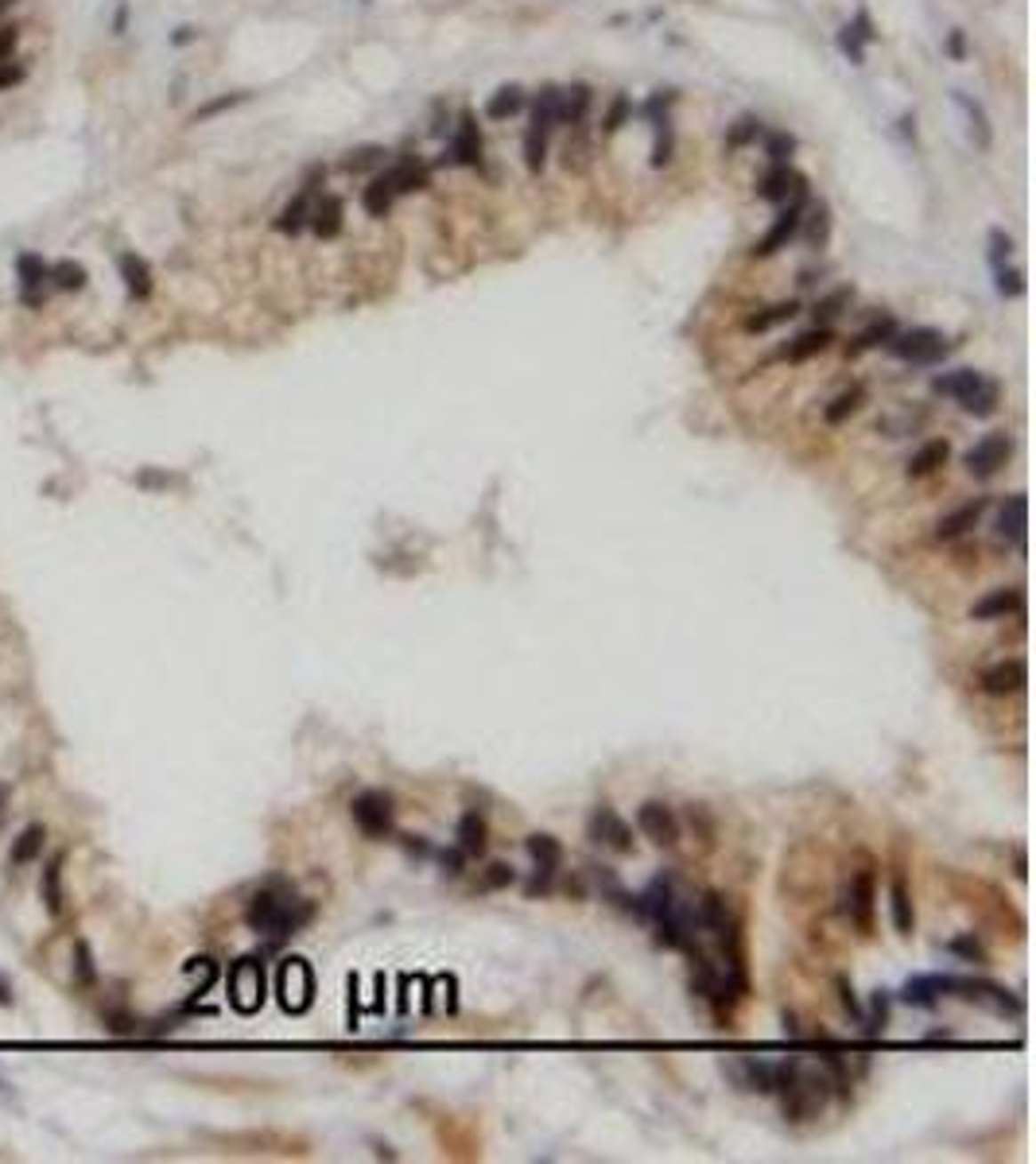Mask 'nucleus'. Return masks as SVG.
<instances>
[{
    "label": "nucleus",
    "mask_w": 1036,
    "mask_h": 1164,
    "mask_svg": "<svg viewBox=\"0 0 1036 1164\" xmlns=\"http://www.w3.org/2000/svg\"><path fill=\"white\" fill-rule=\"evenodd\" d=\"M62 854H55V858L43 866V878H39V893H43V904H47V912L51 916H62Z\"/></svg>",
    "instance_id": "nucleus-28"
},
{
    "label": "nucleus",
    "mask_w": 1036,
    "mask_h": 1164,
    "mask_svg": "<svg viewBox=\"0 0 1036 1164\" xmlns=\"http://www.w3.org/2000/svg\"><path fill=\"white\" fill-rule=\"evenodd\" d=\"M12 4H16V0H0V16H4L8 8H12Z\"/></svg>",
    "instance_id": "nucleus-59"
},
{
    "label": "nucleus",
    "mask_w": 1036,
    "mask_h": 1164,
    "mask_svg": "<svg viewBox=\"0 0 1036 1164\" xmlns=\"http://www.w3.org/2000/svg\"><path fill=\"white\" fill-rule=\"evenodd\" d=\"M509 881H512V870L509 866H489L486 885H509Z\"/></svg>",
    "instance_id": "nucleus-56"
},
{
    "label": "nucleus",
    "mask_w": 1036,
    "mask_h": 1164,
    "mask_svg": "<svg viewBox=\"0 0 1036 1164\" xmlns=\"http://www.w3.org/2000/svg\"><path fill=\"white\" fill-rule=\"evenodd\" d=\"M311 916H315V904L299 901V896L284 893V889H261L249 901V909H245V920H249V927H253L256 935H269V939L295 935L299 927L311 920Z\"/></svg>",
    "instance_id": "nucleus-1"
},
{
    "label": "nucleus",
    "mask_w": 1036,
    "mask_h": 1164,
    "mask_svg": "<svg viewBox=\"0 0 1036 1164\" xmlns=\"http://www.w3.org/2000/svg\"><path fill=\"white\" fill-rule=\"evenodd\" d=\"M226 990H229V1006L237 1013H256L264 1006V994H269V978H264V967L256 959H237L229 967V978H226Z\"/></svg>",
    "instance_id": "nucleus-4"
},
{
    "label": "nucleus",
    "mask_w": 1036,
    "mask_h": 1164,
    "mask_svg": "<svg viewBox=\"0 0 1036 1164\" xmlns=\"http://www.w3.org/2000/svg\"><path fill=\"white\" fill-rule=\"evenodd\" d=\"M555 105H559V90H555V85L540 90L536 105H532V128H543V132H548V128L555 124Z\"/></svg>",
    "instance_id": "nucleus-39"
},
{
    "label": "nucleus",
    "mask_w": 1036,
    "mask_h": 1164,
    "mask_svg": "<svg viewBox=\"0 0 1036 1164\" xmlns=\"http://www.w3.org/2000/svg\"><path fill=\"white\" fill-rule=\"evenodd\" d=\"M349 815H354V823L365 831L369 839H384L392 831V819H397V811H392V796L389 792H381V788H365V792L354 796V804H349Z\"/></svg>",
    "instance_id": "nucleus-7"
},
{
    "label": "nucleus",
    "mask_w": 1036,
    "mask_h": 1164,
    "mask_svg": "<svg viewBox=\"0 0 1036 1164\" xmlns=\"http://www.w3.org/2000/svg\"><path fill=\"white\" fill-rule=\"evenodd\" d=\"M0 1006H12V998H8V986H0Z\"/></svg>",
    "instance_id": "nucleus-58"
},
{
    "label": "nucleus",
    "mask_w": 1036,
    "mask_h": 1164,
    "mask_svg": "<svg viewBox=\"0 0 1036 1164\" xmlns=\"http://www.w3.org/2000/svg\"><path fill=\"white\" fill-rule=\"evenodd\" d=\"M276 994L287 1013H303L315 1001V975L303 959H284L276 970Z\"/></svg>",
    "instance_id": "nucleus-6"
},
{
    "label": "nucleus",
    "mask_w": 1036,
    "mask_h": 1164,
    "mask_svg": "<svg viewBox=\"0 0 1036 1164\" xmlns=\"http://www.w3.org/2000/svg\"><path fill=\"white\" fill-rule=\"evenodd\" d=\"M0 1095H12V1091H8V1083H4V1080H0Z\"/></svg>",
    "instance_id": "nucleus-60"
},
{
    "label": "nucleus",
    "mask_w": 1036,
    "mask_h": 1164,
    "mask_svg": "<svg viewBox=\"0 0 1036 1164\" xmlns=\"http://www.w3.org/2000/svg\"><path fill=\"white\" fill-rule=\"evenodd\" d=\"M952 951H955V955H967L970 963H986V951H982V947L975 943V939H955V943H952Z\"/></svg>",
    "instance_id": "nucleus-53"
},
{
    "label": "nucleus",
    "mask_w": 1036,
    "mask_h": 1164,
    "mask_svg": "<svg viewBox=\"0 0 1036 1164\" xmlns=\"http://www.w3.org/2000/svg\"><path fill=\"white\" fill-rule=\"evenodd\" d=\"M862 400H866V389H862V384H850L847 392H839V397L831 400V408L823 412V420H827V423H842V420H850V415L862 408Z\"/></svg>",
    "instance_id": "nucleus-34"
},
{
    "label": "nucleus",
    "mask_w": 1036,
    "mask_h": 1164,
    "mask_svg": "<svg viewBox=\"0 0 1036 1164\" xmlns=\"http://www.w3.org/2000/svg\"><path fill=\"white\" fill-rule=\"evenodd\" d=\"M637 827H640V835L653 839L656 847H676V839H679L676 811L668 804H660V799H645V804L637 807Z\"/></svg>",
    "instance_id": "nucleus-9"
},
{
    "label": "nucleus",
    "mask_w": 1036,
    "mask_h": 1164,
    "mask_svg": "<svg viewBox=\"0 0 1036 1164\" xmlns=\"http://www.w3.org/2000/svg\"><path fill=\"white\" fill-rule=\"evenodd\" d=\"M1029 683V668H1024V660H998V664H990L986 671H982V691L986 695H1017V691Z\"/></svg>",
    "instance_id": "nucleus-12"
},
{
    "label": "nucleus",
    "mask_w": 1036,
    "mask_h": 1164,
    "mask_svg": "<svg viewBox=\"0 0 1036 1164\" xmlns=\"http://www.w3.org/2000/svg\"><path fill=\"white\" fill-rule=\"evenodd\" d=\"M827 229H831V218H827V206H815L807 213V245H823L827 241Z\"/></svg>",
    "instance_id": "nucleus-45"
},
{
    "label": "nucleus",
    "mask_w": 1036,
    "mask_h": 1164,
    "mask_svg": "<svg viewBox=\"0 0 1036 1164\" xmlns=\"http://www.w3.org/2000/svg\"><path fill=\"white\" fill-rule=\"evenodd\" d=\"M318 237L330 241L341 233V198L338 195H318V202H311V221H307Z\"/></svg>",
    "instance_id": "nucleus-19"
},
{
    "label": "nucleus",
    "mask_w": 1036,
    "mask_h": 1164,
    "mask_svg": "<svg viewBox=\"0 0 1036 1164\" xmlns=\"http://www.w3.org/2000/svg\"><path fill=\"white\" fill-rule=\"evenodd\" d=\"M959 105H963L967 116H970V136H978V148H990V128H986V113H982V105L967 101V98H959Z\"/></svg>",
    "instance_id": "nucleus-44"
},
{
    "label": "nucleus",
    "mask_w": 1036,
    "mask_h": 1164,
    "mask_svg": "<svg viewBox=\"0 0 1036 1164\" xmlns=\"http://www.w3.org/2000/svg\"><path fill=\"white\" fill-rule=\"evenodd\" d=\"M528 854H532V862H536V881H532V889H536V885H548V878L559 870V862H563V847L551 835H532Z\"/></svg>",
    "instance_id": "nucleus-18"
},
{
    "label": "nucleus",
    "mask_w": 1036,
    "mask_h": 1164,
    "mask_svg": "<svg viewBox=\"0 0 1036 1164\" xmlns=\"http://www.w3.org/2000/svg\"><path fill=\"white\" fill-rule=\"evenodd\" d=\"M947 47H952L955 59H963V31H952V43H947Z\"/></svg>",
    "instance_id": "nucleus-57"
},
{
    "label": "nucleus",
    "mask_w": 1036,
    "mask_h": 1164,
    "mask_svg": "<svg viewBox=\"0 0 1036 1164\" xmlns=\"http://www.w3.org/2000/svg\"><path fill=\"white\" fill-rule=\"evenodd\" d=\"M986 505H990L986 497H975V501H967V505H959L955 512H947V517L936 525V536H939V540H959L963 532H970V528H975L978 520H982Z\"/></svg>",
    "instance_id": "nucleus-17"
},
{
    "label": "nucleus",
    "mask_w": 1036,
    "mask_h": 1164,
    "mask_svg": "<svg viewBox=\"0 0 1036 1164\" xmlns=\"http://www.w3.org/2000/svg\"><path fill=\"white\" fill-rule=\"evenodd\" d=\"M792 148H796V140H792L788 132H773V136L765 140V152H768V159H773V164H788Z\"/></svg>",
    "instance_id": "nucleus-46"
},
{
    "label": "nucleus",
    "mask_w": 1036,
    "mask_h": 1164,
    "mask_svg": "<svg viewBox=\"0 0 1036 1164\" xmlns=\"http://www.w3.org/2000/svg\"><path fill=\"white\" fill-rule=\"evenodd\" d=\"M885 346H889V354L901 357V361H912V365H936L939 357H947L952 341L939 334V330H932V326H912V330H901V334H893Z\"/></svg>",
    "instance_id": "nucleus-3"
},
{
    "label": "nucleus",
    "mask_w": 1036,
    "mask_h": 1164,
    "mask_svg": "<svg viewBox=\"0 0 1036 1164\" xmlns=\"http://www.w3.org/2000/svg\"><path fill=\"white\" fill-rule=\"evenodd\" d=\"M1009 454H1013V439L998 431V435H982V439L967 451L963 462H967V470L975 478H994L998 470L1009 462Z\"/></svg>",
    "instance_id": "nucleus-8"
},
{
    "label": "nucleus",
    "mask_w": 1036,
    "mask_h": 1164,
    "mask_svg": "<svg viewBox=\"0 0 1036 1164\" xmlns=\"http://www.w3.org/2000/svg\"><path fill=\"white\" fill-rule=\"evenodd\" d=\"M671 159V128H668V116L664 121H656V148H653V164L656 167H664Z\"/></svg>",
    "instance_id": "nucleus-47"
},
{
    "label": "nucleus",
    "mask_w": 1036,
    "mask_h": 1164,
    "mask_svg": "<svg viewBox=\"0 0 1036 1164\" xmlns=\"http://www.w3.org/2000/svg\"><path fill=\"white\" fill-rule=\"evenodd\" d=\"M183 970H187L190 978H195V998L210 994V986H213V982H218V963H213V959H206V955L190 959V963H187Z\"/></svg>",
    "instance_id": "nucleus-38"
},
{
    "label": "nucleus",
    "mask_w": 1036,
    "mask_h": 1164,
    "mask_svg": "<svg viewBox=\"0 0 1036 1164\" xmlns=\"http://www.w3.org/2000/svg\"><path fill=\"white\" fill-rule=\"evenodd\" d=\"M625 113H629V98H614L610 116H606V132H617V128H622V121H625Z\"/></svg>",
    "instance_id": "nucleus-54"
},
{
    "label": "nucleus",
    "mask_w": 1036,
    "mask_h": 1164,
    "mask_svg": "<svg viewBox=\"0 0 1036 1164\" xmlns=\"http://www.w3.org/2000/svg\"><path fill=\"white\" fill-rule=\"evenodd\" d=\"M873 901H878V878H873V870H858L854 878L847 881V889H842V916L858 927L862 935H870V927H873Z\"/></svg>",
    "instance_id": "nucleus-5"
},
{
    "label": "nucleus",
    "mask_w": 1036,
    "mask_h": 1164,
    "mask_svg": "<svg viewBox=\"0 0 1036 1164\" xmlns=\"http://www.w3.org/2000/svg\"><path fill=\"white\" fill-rule=\"evenodd\" d=\"M389 179H392V187H397V195H408V190H420L427 187V167L420 164V159H400L397 167L389 171Z\"/></svg>",
    "instance_id": "nucleus-32"
},
{
    "label": "nucleus",
    "mask_w": 1036,
    "mask_h": 1164,
    "mask_svg": "<svg viewBox=\"0 0 1036 1164\" xmlns=\"http://www.w3.org/2000/svg\"><path fill=\"white\" fill-rule=\"evenodd\" d=\"M796 315H799L796 303H776V307H765V311L750 315V323H745V326H750V330H773V326H781V323H788V318H796Z\"/></svg>",
    "instance_id": "nucleus-37"
},
{
    "label": "nucleus",
    "mask_w": 1036,
    "mask_h": 1164,
    "mask_svg": "<svg viewBox=\"0 0 1036 1164\" xmlns=\"http://www.w3.org/2000/svg\"><path fill=\"white\" fill-rule=\"evenodd\" d=\"M47 264L36 253H24L16 261V276H20V299L28 307H43V287H47Z\"/></svg>",
    "instance_id": "nucleus-15"
},
{
    "label": "nucleus",
    "mask_w": 1036,
    "mask_h": 1164,
    "mask_svg": "<svg viewBox=\"0 0 1036 1164\" xmlns=\"http://www.w3.org/2000/svg\"><path fill=\"white\" fill-rule=\"evenodd\" d=\"M799 226H804V202H788V206L776 213V221H773V229L761 237V245H757V256H773V253H781L788 249V241L799 233Z\"/></svg>",
    "instance_id": "nucleus-11"
},
{
    "label": "nucleus",
    "mask_w": 1036,
    "mask_h": 1164,
    "mask_svg": "<svg viewBox=\"0 0 1036 1164\" xmlns=\"http://www.w3.org/2000/svg\"><path fill=\"white\" fill-rule=\"evenodd\" d=\"M24 78H28V67H24V62H12V59L0 62V93L12 90V85H20Z\"/></svg>",
    "instance_id": "nucleus-49"
},
{
    "label": "nucleus",
    "mask_w": 1036,
    "mask_h": 1164,
    "mask_svg": "<svg viewBox=\"0 0 1036 1164\" xmlns=\"http://www.w3.org/2000/svg\"><path fill=\"white\" fill-rule=\"evenodd\" d=\"M947 454H952L947 439H932V443H924L920 451H916V454L909 458V478H928V474H936V470L947 462Z\"/></svg>",
    "instance_id": "nucleus-25"
},
{
    "label": "nucleus",
    "mask_w": 1036,
    "mask_h": 1164,
    "mask_svg": "<svg viewBox=\"0 0 1036 1164\" xmlns=\"http://www.w3.org/2000/svg\"><path fill=\"white\" fill-rule=\"evenodd\" d=\"M590 839L594 842H602V847H610L617 854H629L633 850V831H629V823L617 811L610 807H598L594 815H590Z\"/></svg>",
    "instance_id": "nucleus-10"
},
{
    "label": "nucleus",
    "mask_w": 1036,
    "mask_h": 1164,
    "mask_svg": "<svg viewBox=\"0 0 1036 1164\" xmlns=\"http://www.w3.org/2000/svg\"><path fill=\"white\" fill-rule=\"evenodd\" d=\"M245 98H249V93H229V98H218V101H206V105H202V109L195 113V121H210V116H218V113H226V109H233V105H241Z\"/></svg>",
    "instance_id": "nucleus-48"
},
{
    "label": "nucleus",
    "mask_w": 1036,
    "mask_h": 1164,
    "mask_svg": "<svg viewBox=\"0 0 1036 1164\" xmlns=\"http://www.w3.org/2000/svg\"><path fill=\"white\" fill-rule=\"evenodd\" d=\"M939 998H944V975H916L904 982V990H901V1001L920 1006V1009H932Z\"/></svg>",
    "instance_id": "nucleus-21"
},
{
    "label": "nucleus",
    "mask_w": 1036,
    "mask_h": 1164,
    "mask_svg": "<svg viewBox=\"0 0 1036 1164\" xmlns=\"http://www.w3.org/2000/svg\"><path fill=\"white\" fill-rule=\"evenodd\" d=\"M1024 610V590L1021 586H1001V590H990L986 598H978L970 617L975 622H998V617H1009V614H1021Z\"/></svg>",
    "instance_id": "nucleus-14"
},
{
    "label": "nucleus",
    "mask_w": 1036,
    "mask_h": 1164,
    "mask_svg": "<svg viewBox=\"0 0 1036 1164\" xmlns=\"http://www.w3.org/2000/svg\"><path fill=\"white\" fill-rule=\"evenodd\" d=\"M586 105H590V90H586V85H571V90H563V93H559V105H555V121H559V124H582Z\"/></svg>",
    "instance_id": "nucleus-26"
},
{
    "label": "nucleus",
    "mask_w": 1036,
    "mask_h": 1164,
    "mask_svg": "<svg viewBox=\"0 0 1036 1164\" xmlns=\"http://www.w3.org/2000/svg\"><path fill=\"white\" fill-rule=\"evenodd\" d=\"M932 389L944 392V397H952V400H959V408H963L967 415H978V420L994 415L998 404H1001V384L990 381L986 373H975V369L939 373V377L932 381Z\"/></svg>",
    "instance_id": "nucleus-2"
},
{
    "label": "nucleus",
    "mask_w": 1036,
    "mask_h": 1164,
    "mask_svg": "<svg viewBox=\"0 0 1036 1164\" xmlns=\"http://www.w3.org/2000/svg\"><path fill=\"white\" fill-rule=\"evenodd\" d=\"M1024 528H1029V501H1024V494H1013L1001 501V509H998V536L1021 548Z\"/></svg>",
    "instance_id": "nucleus-16"
},
{
    "label": "nucleus",
    "mask_w": 1036,
    "mask_h": 1164,
    "mask_svg": "<svg viewBox=\"0 0 1036 1164\" xmlns=\"http://www.w3.org/2000/svg\"><path fill=\"white\" fill-rule=\"evenodd\" d=\"M889 916H893V927L901 935L912 932L916 916H912V896H909V885H904V881H893L889 885Z\"/></svg>",
    "instance_id": "nucleus-29"
},
{
    "label": "nucleus",
    "mask_w": 1036,
    "mask_h": 1164,
    "mask_svg": "<svg viewBox=\"0 0 1036 1164\" xmlns=\"http://www.w3.org/2000/svg\"><path fill=\"white\" fill-rule=\"evenodd\" d=\"M74 970H78V986H90L93 982V963H90V947L85 943H74Z\"/></svg>",
    "instance_id": "nucleus-51"
},
{
    "label": "nucleus",
    "mask_w": 1036,
    "mask_h": 1164,
    "mask_svg": "<svg viewBox=\"0 0 1036 1164\" xmlns=\"http://www.w3.org/2000/svg\"><path fill=\"white\" fill-rule=\"evenodd\" d=\"M827 346H831V330H827V326H815V330H804L799 338L788 341V346L781 349V357H784V361H807V357L823 354Z\"/></svg>",
    "instance_id": "nucleus-23"
},
{
    "label": "nucleus",
    "mask_w": 1036,
    "mask_h": 1164,
    "mask_svg": "<svg viewBox=\"0 0 1036 1164\" xmlns=\"http://www.w3.org/2000/svg\"><path fill=\"white\" fill-rule=\"evenodd\" d=\"M998 292L1001 295H1021L1024 292V276L1017 269H1001L998 264Z\"/></svg>",
    "instance_id": "nucleus-50"
},
{
    "label": "nucleus",
    "mask_w": 1036,
    "mask_h": 1164,
    "mask_svg": "<svg viewBox=\"0 0 1036 1164\" xmlns=\"http://www.w3.org/2000/svg\"><path fill=\"white\" fill-rule=\"evenodd\" d=\"M765 136V124L757 121V116H738V121L730 124V132H726V144L730 148H750L757 144Z\"/></svg>",
    "instance_id": "nucleus-36"
},
{
    "label": "nucleus",
    "mask_w": 1036,
    "mask_h": 1164,
    "mask_svg": "<svg viewBox=\"0 0 1036 1164\" xmlns=\"http://www.w3.org/2000/svg\"><path fill=\"white\" fill-rule=\"evenodd\" d=\"M990 245H994V249H990L994 264H1001V256L1013 253V237H1009V233H1001V229H990Z\"/></svg>",
    "instance_id": "nucleus-52"
},
{
    "label": "nucleus",
    "mask_w": 1036,
    "mask_h": 1164,
    "mask_svg": "<svg viewBox=\"0 0 1036 1164\" xmlns=\"http://www.w3.org/2000/svg\"><path fill=\"white\" fill-rule=\"evenodd\" d=\"M392 198H397V187H392L389 171H384V175H373L365 195H361V202H365V210L373 213V218H384V213L392 210Z\"/></svg>",
    "instance_id": "nucleus-27"
},
{
    "label": "nucleus",
    "mask_w": 1036,
    "mask_h": 1164,
    "mask_svg": "<svg viewBox=\"0 0 1036 1164\" xmlns=\"http://www.w3.org/2000/svg\"><path fill=\"white\" fill-rule=\"evenodd\" d=\"M451 156L458 159V164H466V167H474L478 159H482V136H478L474 113H462V128H458V136H454Z\"/></svg>",
    "instance_id": "nucleus-24"
},
{
    "label": "nucleus",
    "mask_w": 1036,
    "mask_h": 1164,
    "mask_svg": "<svg viewBox=\"0 0 1036 1164\" xmlns=\"http://www.w3.org/2000/svg\"><path fill=\"white\" fill-rule=\"evenodd\" d=\"M43 842H47V831H43L39 823L24 827L12 842V866H28V862H36L43 854Z\"/></svg>",
    "instance_id": "nucleus-30"
},
{
    "label": "nucleus",
    "mask_w": 1036,
    "mask_h": 1164,
    "mask_svg": "<svg viewBox=\"0 0 1036 1164\" xmlns=\"http://www.w3.org/2000/svg\"><path fill=\"white\" fill-rule=\"evenodd\" d=\"M47 280H51V287H59V292H82V287H85V269H82L78 261H70V256H67V261H59L55 269L47 272Z\"/></svg>",
    "instance_id": "nucleus-35"
},
{
    "label": "nucleus",
    "mask_w": 1036,
    "mask_h": 1164,
    "mask_svg": "<svg viewBox=\"0 0 1036 1164\" xmlns=\"http://www.w3.org/2000/svg\"><path fill=\"white\" fill-rule=\"evenodd\" d=\"M307 221H311V195H307V190H299V195L280 210V218H276V229H280V233H299Z\"/></svg>",
    "instance_id": "nucleus-31"
},
{
    "label": "nucleus",
    "mask_w": 1036,
    "mask_h": 1164,
    "mask_svg": "<svg viewBox=\"0 0 1036 1164\" xmlns=\"http://www.w3.org/2000/svg\"><path fill=\"white\" fill-rule=\"evenodd\" d=\"M893 334H896V323H893V318H878V323L866 326L858 338H854V354H858V349H873V346H881V341H889Z\"/></svg>",
    "instance_id": "nucleus-40"
},
{
    "label": "nucleus",
    "mask_w": 1036,
    "mask_h": 1164,
    "mask_svg": "<svg viewBox=\"0 0 1036 1164\" xmlns=\"http://www.w3.org/2000/svg\"><path fill=\"white\" fill-rule=\"evenodd\" d=\"M384 148L381 144H365V148H357V152H349L341 164H346V171H373V167H381L384 164Z\"/></svg>",
    "instance_id": "nucleus-41"
},
{
    "label": "nucleus",
    "mask_w": 1036,
    "mask_h": 1164,
    "mask_svg": "<svg viewBox=\"0 0 1036 1164\" xmlns=\"http://www.w3.org/2000/svg\"><path fill=\"white\" fill-rule=\"evenodd\" d=\"M520 105H525V93H520V85H501L494 98L486 101V116H489V121H509L512 113H520Z\"/></svg>",
    "instance_id": "nucleus-33"
},
{
    "label": "nucleus",
    "mask_w": 1036,
    "mask_h": 1164,
    "mask_svg": "<svg viewBox=\"0 0 1036 1164\" xmlns=\"http://www.w3.org/2000/svg\"><path fill=\"white\" fill-rule=\"evenodd\" d=\"M16 39H20V28H0V62L12 59L16 51Z\"/></svg>",
    "instance_id": "nucleus-55"
},
{
    "label": "nucleus",
    "mask_w": 1036,
    "mask_h": 1164,
    "mask_svg": "<svg viewBox=\"0 0 1036 1164\" xmlns=\"http://www.w3.org/2000/svg\"><path fill=\"white\" fill-rule=\"evenodd\" d=\"M486 819L478 815V811H466L462 819H458V827H454V839H458V850L470 854V858H478V854H486Z\"/></svg>",
    "instance_id": "nucleus-22"
},
{
    "label": "nucleus",
    "mask_w": 1036,
    "mask_h": 1164,
    "mask_svg": "<svg viewBox=\"0 0 1036 1164\" xmlns=\"http://www.w3.org/2000/svg\"><path fill=\"white\" fill-rule=\"evenodd\" d=\"M804 195H807V183L788 164H773V171L761 179V198L765 202H784L788 206V202H804Z\"/></svg>",
    "instance_id": "nucleus-13"
},
{
    "label": "nucleus",
    "mask_w": 1036,
    "mask_h": 1164,
    "mask_svg": "<svg viewBox=\"0 0 1036 1164\" xmlns=\"http://www.w3.org/2000/svg\"><path fill=\"white\" fill-rule=\"evenodd\" d=\"M116 269H121V280L128 287V295L133 299H148L152 295V269L141 261L136 253H121L116 256Z\"/></svg>",
    "instance_id": "nucleus-20"
},
{
    "label": "nucleus",
    "mask_w": 1036,
    "mask_h": 1164,
    "mask_svg": "<svg viewBox=\"0 0 1036 1164\" xmlns=\"http://www.w3.org/2000/svg\"><path fill=\"white\" fill-rule=\"evenodd\" d=\"M543 156H548V132H543V128H528V136H525V164L532 171H540L543 167Z\"/></svg>",
    "instance_id": "nucleus-43"
},
{
    "label": "nucleus",
    "mask_w": 1036,
    "mask_h": 1164,
    "mask_svg": "<svg viewBox=\"0 0 1036 1164\" xmlns=\"http://www.w3.org/2000/svg\"><path fill=\"white\" fill-rule=\"evenodd\" d=\"M850 287H839V292H831L827 299H819L815 303V323H831V318H839L842 315V307L850 303Z\"/></svg>",
    "instance_id": "nucleus-42"
}]
</instances>
